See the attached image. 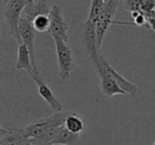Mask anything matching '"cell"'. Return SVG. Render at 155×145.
<instances>
[{
  "label": "cell",
  "mask_w": 155,
  "mask_h": 145,
  "mask_svg": "<svg viewBox=\"0 0 155 145\" xmlns=\"http://www.w3.org/2000/svg\"><path fill=\"white\" fill-rule=\"evenodd\" d=\"M68 112H56L46 119L37 120L25 127V136L34 145H50L58 128L63 126Z\"/></svg>",
  "instance_id": "obj_1"
},
{
  "label": "cell",
  "mask_w": 155,
  "mask_h": 145,
  "mask_svg": "<svg viewBox=\"0 0 155 145\" xmlns=\"http://www.w3.org/2000/svg\"><path fill=\"white\" fill-rule=\"evenodd\" d=\"M27 3V0H9L5 3L3 13L9 34L15 39L18 46L22 45V39L19 33V22Z\"/></svg>",
  "instance_id": "obj_2"
},
{
  "label": "cell",
  "mask_w": 155,
  "mask_h": 145,
  "mask_svg": "<svg viewBox=\"0 0 155 145\" xmlns=\"http://www.w3.org/2000/svg\"><path fill=\"white\" fill-rule=\"evenodd\" d=\"M93 67L97 73L102 72V73H104V74L108 75L110 77H112L114 81H116L117 83H118V85L120 86L129 95L133 96V98H137V96L141 95V90H140V88L138 87V86H136L135 84L127 81V79H124L119 72H117L114 67L110 66L107 63V60H106L101 54H100L99 57L97 58V60L93 64Z\"/></svg>",
  "instance_id": "obj_3"
},
{
  "label": "cell",
  "mask_w": 155,
  "mask_h": 145,
  "mask_svg": "<svg viewBox=\"0 0 155 145\" xmlns=\"http://www.w3.org/2000/svg\"><path fill=\"white\" fill-rule=\"evenodd\" d=\"M81 38H82L83 47L86 51L87 60L93 65L101 53L98 46L96 24L89 19H86L81 26Z\"/></svg>",
  "instance_id": "obj_4"
},
{
  "label": "cell",
  "mask_w": 155,
  "mask_h": 145,
  "mask_svg": "<svg viewBox=\"0 0 155 145\" xmlns=\"http://www.w3.org/2000/svg\"><path fill=\"white\" fill-rule=\"evenodd\" d=\"M55 52L58 57V76L62 81H68L71 77L74 65H73V55L71 48L67 43L62 40H55Z\"/></svg>",
  "instance_id": "obj_5"
},
{
  "label": "cell",
  "mask_w": 155,
  "mask_h": 145,
  "mask_svg": "<svg viewBox=\"0 0 155 145\" xmlns=\"http://www.w3.org/2000/svg\"><path fill=\"white\" fill-rule=\"evenodd\" d=\"M50 27L49 33L53 40H62L67 43L68 40V24L65 21L62 10L58 5H53L49 14Z\"/></svg>",
  "instance_id": "obj_6"
},
{
  "label": "cell",
  "mask_w": 155,
  "mask_h": 145,
  "mask_svg": "<svg viewBox=\"0 0 155 145\" xmlns=\"http://www.w3.org/2000/svg\"><path fill=\"white\" fill-rule=\"evenodd\" d=\"M30 75V77L32 79V81L36 84L37 86V91L38 94L43 98V100L47 103L50 106V108L52 110L56 111V112H61L63 109V105L58 98H55L53 91L50 89V87L41 79L39 76V73H35V72H30L28 73Z\"/></svg>",
  "instance_id": "obj_7"
},
{
  "label": "cell",
  "mask_w": 155,
  "mask_h": 145,
  "mask_svg": "<svg viewBox=\"0 0 155 145\" xmlns=\"http://www.w3.org/2000/svg\"><path fill=\"white\" fill-rule=\"evenodd\" d=\"M19 33L22 39V44L30 51L35 72L38 73V69H37L36 62H35V29L33 28L32 22L21 17L19 22Z\"/></svg>",
  "instance_id": "obj_8"
},
{
  "label": "cell",
  "mask_w": 155,
  "mask_h": 145,
  "mask_svg": "<svg viewBox=\"0 0 155 145\" xmlns=\"http://www.w3.org/2000/svg\"><path fill=\"white\" fill-rule=\"evenodd\" d=\"M0 145H28L29 139L25 136L24 128H0Z\"/></svg>",
  "instance_id": "obj_9"
},
{
  "label": "cell",
  "mask_w": 155,
  "mask_h": 145,
  "mask_svg": "<svg viewBox=\"0 0 155 145\" xmlns=\"http://www.w3.org/2000/svg\"><path fill=\"white\" fill-rule=\"evenodd\" d=\"M50 14V10L48 8L47 0H33L27 3L25 10L22 12V18L32 22L37 16L48 15Z\"/></svg>",
  "instance_id": "obj_10"
},
{
  "label": "cell",
  "mask_w": 155,
  "mask_h": 145,
  "mask_svg": "<svg viewBox=\"0 0 155 145\" xmlns=\"http://www.w3.org/2000/svg\"><path fill=\"white\" fill-rule=\"evenodd\" d=\"M81 137L80 134H73L69 131L66 126L63 125L58 128L55 136L50 142V145H80Z\"/></svg>",
  "instance_id": "obj_11"
},
{
  "label": "cell",
  "mask_w": 155,
  "mask_h": 145,
  "mask_svg": "<svg viewBox=\"0 0 155 145\" xmlns=\"http://www.w3.org/2000/svg\"><path fill=\"white\" fill-rule=\"evenodd\" d=\"M98 76L100 79V82H101V90L102 93L104 94L107 98H112L114 95H117V94H121V95H129L120 86L118 85L116 81L110 77L108 75L104 74L102 72L97 73Z\"/></svg>",
  "instance_id": "obj_12"
},
{
  "label": "cell",
  "mask_w": 155,
  "mask_h": 145,
  "mask_svg": "<svg viewBox=\"0 0 155 145\" xmlns=\"http://www.w3.org/2000/svg\"><path fill=\"white\" fill-rule=\"evenodd\" d=\"M15 68L17 69V70H25L28 73L35 72L34 66H33V63H32V58H31L30 51H29V49L24 45V44L18 46L17 63H16V65H15Z\"/></svg>",
  "instance_id": "obj_13"
},
{
  "label": "cell",
  "mask_w": 155,
  "mask_h": 145,
  "mask_svg": "<svg viewBox=\"0 0 155 145\" xmlns=\"http://www.w3.org/2000/svg\"><path fill=\"white\" fill-rule=\"evenodd\" d=\"M64 125L66 126V128L69 131L77 134H81V132L84 131L86 128L85 121L82 119L81 115H79L75 112H68Z\"/></svg>",
  "instance_id": "obj_14"
},
{
  "label": "cell",
  "mask_w": 155,
  "mask_h": 145,
  "mask_svg": "<svg viewBox=\"0 0 155 145\" xmlns=\"http://www.w3.org/2000/svg\"><path fill=\"white\" fill-rule=\"evenodd\" d=\"M104 7H105L104 0H91V9H89V15L87 19H89L94 24H96L97 20L99 19V17L101 16L102 12L104 10Z\"/></svg>",
  "instance_id": "obj_15"
},
{
  "label": "cell",
  "mask_w": 155,
  "mask_h": 145,
  "mask_svg": "<svg viewBox=\"0 0 155 145\" xmlns=\"http://www.w3.org/2000/svg\"><path fill=\"white\" fill-rule=\"evenodd\" d=\"M32 24L37 32H46V31H49L50 18L48 15H39L33 20Z\"/></svg>",
  "instance_id": "obj_16"
},
{
  "label": "cell",
  "mask_w": 155,
  "mask_h": 145,
  "mask_svg": "<svg viewBox=\"0 0 155 145\" xmlns=\"http://www.w3.org/2000/svg\"><path fill=\"white\" fill-rule=\"evenodd\" d=\"M123 8L125 11L133 13V12H140V0H124Z\"/></svg>",
  "instance_id": "obj_17"
},
{
  "label": "cell",
  "mask_w": 155,
  "mask_h": 145,
  "mask_svg": "<svg viewBox=\"0 0 155 145\" xmlns=\"http://www.w3.org/2000/svg\"><path fill=\"white\" fill-rule=\"evenodd\" d=\"M155 10V0H140V12L149 13Z\"/></svg>",
  "instance_id": "obj_18"
},
{
  "label": "cell",
  "mask_w": 155,
  "mask_h": 145,
  "mask_svg": "<svg viewBox=\"0 0 155 145\" xmlns=\"http://www.w3.org/2000/svg\"><path fill=\"white\" fill-rule=\"evenodd\" d=\"M144 17H146V27L151 30H155V10L149 12V13H144Z\"/></svg>",
  "instance_id": "obj_19"
},
{
  "label": "cell",
  "mask_w": 155,
  "mask_h": 145,
  "mask_svg": "<svg viewBox=\"0 0 155 145\" xmlns=\"http://www.w3.org/2000/svg\"><path fill=\"white\" fill-rule=\"evenodd\" d=\"M29 141H30V140H29ZM28 145H34V144H32L31 142H29V144H28Z\"/></svg>",
  "instance_id": "obj_20"
},
{
  "label": "cell",
  "mask_w": 155,
  "mask_h": 145,
  "mask_svg": "<svg viewBox=\"0 0 155 145\" xmlns=\"http://www.w3.org/2000/svg\"><path fill=\"white\" fill-rule=\"evenodd\" d=\"M30 1H32V0H27V2H30Z\"/></svg>",
  "instance_id": "obj_21"
},
{
  "label": "cell",
  "mask_w": 155,
  "mask_h": 145,
  "mask_svg": "<svg viewBox=\"0 0 155 145\" xmlns=\"http://www.w3.org/2000/svg\"><path fill=\"white\" fill-rule=\"evenodd\" d=\"M152 145H155V141H154V143H153V144Z\"/></svg>",
  "instance_id": "obj_22"
},
{
  "label": "cell",
  "mask_w": 155,
  "mask_h": 145,
  "mask_svg": "<svg viewBox=\"0 0 155 145\" xmlns=\"http://www.w3.org/2000/svg\"><path fill=\"white\" fill-rule=\"evenodd\" d=\"M154 32H155V30H154Z\"/></svg>",
  "instance_id": "obj_23"
},
{
  "label": "cell",
  "mask_w": 155,
  "mask_h": 145,
  "mask_svg": "<svg viewBox=\"0 0 155 145\" xmlns=\"http://www.w3.org/2000/svg\"><path fill=\"white\" fill-rule=\"evenodd\" d=\"M32 1H33V0H32Z\"/></svg>",
  "instance_id": "obj_24"
}]
</instances>
